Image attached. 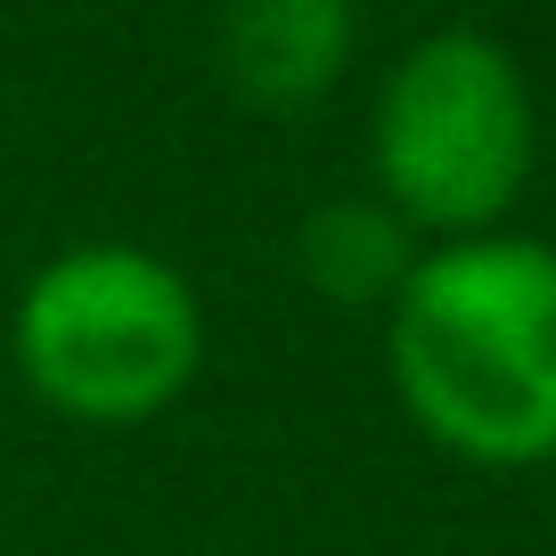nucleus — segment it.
I'll return each mask as SVG.
<instances>
[{"instance_id": "f257e3e1", "label": "nucleus", "mask_w": 556, "mask_h": 556, "mask_svg": "<svg viewBox=\"0 0 556 556\" xmlns=\"http://www.w3.org/2000/svg\"><path fill=\"white\" fill-rule=\"evenodd\" d=\"M384 368L417 434L467 467L556 458V245L442 238L393 287Z\"/></svg>"}, {"instance_id": "f03ea898", "label": "nucleus", "mask_w": 556, "mask_h": 556, "mask_svg": "<svg viewBox=\"0 0 556 556\" xmlns=\"http://www.w3.org/2000/svg\"><path fill=\"white\" fill-rule=\"evenodd\" d=\"M540 115L523 66L491 34H426L401 50L368 106L377 205L426 238H483L532 189Z\"/></svg>"}, {"instance_id": "7ed1b4c3", "label": "nucleus", "mask_w": 556, "mask_h": 556, "mask_svg": "<svg viewBox=\"0 0 556 556\" xmlns=\"http://www.w3.org/2000/svg\"><path fill=\"white\" fill-rule=\"evenodd\" d=\"M9 352L25 393L74 426H148L189 393L205 312L189 278L148 245H66L25 278Z\"/></svg>"}, {"instance_id": "20e7f679", "label": "nucleus", "mask_w": 556, "mask_h": 556, "mask_svg": "<svg viewBox=\"0 0 556 556\" xmlns=\"http://www.w3.org/2000/svg\"><path fill=\"white\" fill-rule=\"evenodd\" d=\"M213 58L238 106L303 115L352 66V0H229Z\"/></svg>"}, {"instance_id": "39448f33", "label": "nucleus", "mask_w": 556, "mask_h": 556, "mask_svg": "<svg viewBox=\"0 0 556 556\" xmlns=\"http://www.w3.org/2000/svg\"><path fill=\"white\" fill-rule=\"evenodd\" d=\"M409 262H417L409 229H401L384 205H328V213H312V229H303V270L344 303H368V295L393 303V287L409 278Z\"/></svg>"}]
</instances>
